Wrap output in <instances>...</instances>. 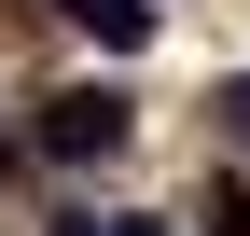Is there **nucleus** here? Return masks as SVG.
Instances as JSON below:
<instances>
[{
	"mask_svg": "<svg viewBox=\"0 0 250 236\" xmlns=\"http://www.w3.org/2000/svg\"><path fill=\"white\" fill-rule=\"evenodd\" d=\"M125 125H139V111H125V83H56V98H42V153H56V167L125 153Z\"/></svg>",
	"mask_w": 250,
	"mask_h": 236,
	"instance_id": "nucleus-1",
	"label": "nucleus"
},
{
	"mask_svg": "<svg viewBox=\"0 0 250 236\" xmlns=\"http://www.w3.org/2000/svg\"><path fill=\"white\" fill-rule=\"evenodd\" d=\"M56 14H70L83 42H111V56H139V42H153V0H56Z\"/></svg>",
	"mask_w": 250,
	"mask_h": 236,
	"instance_id": "nucleus-2",
	"label": "nucleus"
},
{
	"mask_svg": "<svg viewBox=\"0 0 250 236\" xmlns=\"http://www.w3.org/2000/svg\"><path fill=\"white\" fill-rule=\"evenodd\" d=\"M208 236H250V181H223V195H208Z\"/></svg>",
	"mask_w": 250,
	"mask_h": 236,
	"instance_id": "nucleus-3",
	"label": "nucleus"
},
{
	"mask_svg": "<svg viewBox=\"0 0 250 236\" xmlns=\"http://www.w3.org/2000/svg\"><path fill=\"white\" fill-rule=\"evenodd\" d=\"M223 125H236V139H250V70H236V83H223Z\"/></svg>",
	"mask_w": 250,
	"mask_h": 236,
	"instance_id": "nucleus-4",
	"label": "nucleus"
},
{
	"mask_svg": "<svg viewBox=\"0 0 250 236\" xmlns=\"http://www.w3.org/2000/svg\"><path fill=\"white\" fill-rule=\"evenodd\" d=\"M98 236H167V222H98Z\"/></svg>",
	"mask_w": 250,
	"mask_h": 236,
	"instance_id": "nucleus-5",
	"label": "nucleus"
}]
</instances>
